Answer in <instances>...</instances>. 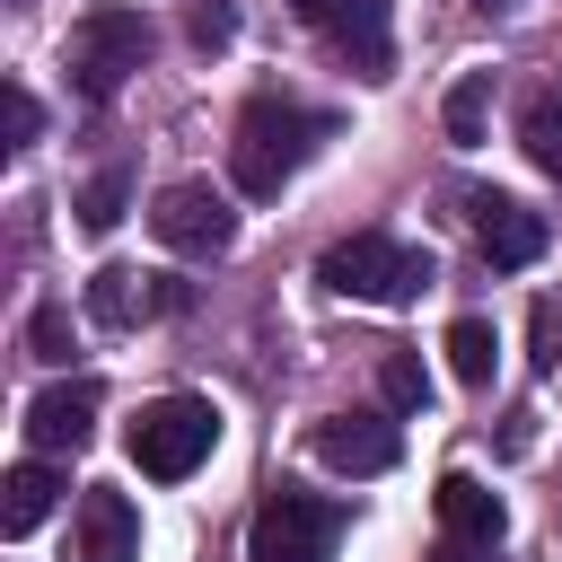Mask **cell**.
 Instances as JSON below:
<instances>
[{
  "mask_svg": "<svg viewBox=\"0 0 562 562\" xmlns=\"http://www.w3.org/2000/svg\"><path fill=\"white\" fill-rule=\"evenodd\" d=\"M483 105H492V88L483 79H457L448 88V140H483Z\"/></svg>",
  "mask_w": 562,
  "mask_h": 562,
  "instance_id": "d6986e66",
  "label": "cell"
},
{
  "mask_svg": "<svg viewBox=\"0 0 562 562\" xmlns=\"http://www.w3.org/2000/svg\"><path fill=\"white\" fill-rule=\"evenodd\" d=\"M316 281H325L334 299L404 307V299H422V290H430V255H422V246H404V237H386V228H360V237H342V246L316 263Z\"/></svg>",
  "mask_w": 562,
  "mask_h": 562,
  "instance_id": "7a4b0ae2",
  "label": "cell"
},
{
  "mask_svg": "<svg viewBox=\"0 0 562 562\" xmlns=\"http://www.w3.org/2000/svg\"><path fill=\"white\" fill-rule=\"evenodd\" d=\"M149 228H158V246H176V255H228V246H237V211H228V193H211V184H167V193L149 202Z\"/></svg>",
  "mask_w": 562,
  "mask_h": 562,
  "instance_id": "8992f818",
  "label": "cell"
},
{
  "mask_svg": "<svg viewBox=\"0 0 562 562\" xmlns=\"http://www.w3.org/2000/svg\"><path fill=\"white\" fill-rule=\"evenodd\" d=\"M465 220H474V246L501 263V272H527L536 255H544V211H527V202H509V193H465Z\"/></svg>",
  "mask_w": 562,
  "mask_h": 562,
  "instance_id": "52a82bcc",
  "label": "cell"
},
{
  "mask_svg": "<svg viewBox=\"0 0 562 562\" xmlns=\"http://www.w3.org/2000/svg\"><path fill=\"white\" fill-rule=\"evenodd\" d=\"M132 553H140V509L114 483H88L79 492V562H132Z\"/></svg>",
  "mask_w": 562,
  "mask_h": 562,
  "instance_id": "8fae6325",
  "label": "cell"
},
{
  "mask_svg": "<svg viewBox=\"0 0 562 562\" xmlns=\"http://www.w3.org/2000/svg\"><path fill=\"white\" fill-rule=\"evenodd\" d=\"M158 307H176V290H167L158 272H132V263H105V272L88 281V316H97V325H114V334H132V325H149Z\"/></svg>",
  "mask_w": 562,
  "mask_h": 562,
  "instance_id": "30bf717a",
  "label": "cell"
},
{
  "mask_svg": "<svg viewBox=\"0 0 562 562\" xmlns=\"http://www.w3.org/2000/svg\"><path fill=\"white\" fill-rule=\"evenodd\" d=\"M518 140H527V158H536L544 176H562V105H553V97H527V105H518Z\"/></svg>",
  "mask_w": 562,
  "mask_h": 562,
  "instance_id": "2e32d148",
  "label": "cell"
},
{
  "mask_svg": "<svg viewBox=\"0 0 562 562\" xmlns=\"http://www.w3.org/2000/svg\"><path fill=\"white\" fill-rule=\"evenodd\" d=\"M430 562H492V544H465V536H448V544H430Z\"/></svg>",
  "mask_w": 562,
  "mask_h": 562,
  "instance_id": "d4e9b609",
  "label": "cell"
},
{
  "mask_svg": "<svg viewBox=\"0 0 562 562\" xmlns=\"http://www.w3.org/2000/svg\"><path fill=\"white\" fill-rule=\"evenodd\" d=\"M483 9H509V0H483Z\"/></svg>",
  "mask_w": 562,
  "mask_h": 562,
  "instance_id": "484cf974",
  "label": "cell"
},
{
  "mask_svg": "<svg viewBox=\"0 0 562 562\" xmlns=\"http://www.w3.org/2000/svg\"><path fill=\"white\" fill-rule=\"evenodd\" d=\"M527 334H536L527 360H536V369H562V299H536V325H527Z\"/></svg>",
  "mask_w": 562,
  "mask_h": 562,
  "instance_id": "7402d4cb",
  "label": "cell"
},
{
  "mask_svg": "<svg viewBox=\"0 0 562 562\" xmlns=\"http://www.w3.org/2000/svg\"><path fill=\"white\" fill-rule=\"evenodd\" d=\"M123 202H132V176H123V167H105V176L79 193V220H88V228H114V220H123Z\"/></svg>",
  "mask_w": 562,
  "mask_h": 562,
  "instance_id": "ac0fdd59",
  "label": "cell"
},
{
  "mask_svg": "<svg viewBox=\"0 0 562 562\" xmlns=\"http://www.w3.org/2000/svg\"><path fill=\"white\" fill-rule=\"evenodd\" d=\"M184 35H193V44H211V53H220V44H228V35H237V9H228V0H193V18H184Z\"/></svg>",
  "mask_w": 562,
  "mask_h": 562,
  "instance_id": "44dd1931",
  "label": "cell"
},
{
  "mask_svg": "<svg viewBox=\"0 0 562 562\" xmlns=\"http://www.w3.org/2000/svg\"><path fill=\"white\" fill-rule=\"evenodd\" d=\"M0 114H9V149H26V140L44 132V114H35V97H26V88H9V97H0Z\"/></svg>",
  "mask_w": 562,
  "mask_h": 562,
  "instance_id": "603a6c76",
  "label": "cell"
},
{
  "mask_svg": "<svg viewBox=\"0 0 562 562\" xmlns=\"http://www.w3.org/2000/svg\"><path fill=\"white\" fill-rule=\"evenodd\" d=\"M439 518H448V536H465V544H501V536H509L501 492L474 483V474H439Z\"/></svg>",
  "mask_w": 562,
  "mask_h": 562,
  "instance_id": "7c38bea8",
  "label": "cell"
},
{
  "mask_svg": "<svg viewBox=\"0 0 562 562\" xmlns=\"http://www.w3.org/2000/svg\"><path fill=\"white\" fill-rule=\"evenodd\" d=\"M290 9H299L307 26H325V35H342V18H351L360 0H290Z\"/></svg>",
  "mask_w": 562,
  "mask_h": 562,
  "instance_id": "cb8c5ba5",
  "label": "cell"
},
{
  "mask_svg": "<svg viewBox=\"0 0 562 562\" xmlns=\"http://www.w3.org/2000/svg\"><path fill=\"white\" fill-rule=\"evenodd\" d=\"M378 386H386V404H395V413H422V404H430V378H422V360H413V351H386V360H378Z\"/></svg>",
  "mask_w": 562,
  "mask_h": 562,
  "instance_id": "e0dca14e",
  "label": "cell"
},
{
  "mask_svg": "<svg viewBox=\"0 0 562 562\" xmlns=\"http://www.w3.org/2000/svg\"><path fill=\"white\" fill-rule=\"evenodd\" d=\"M53 465H9V483H0V536H35L44 527V509H53Z\"/></svg>",
  "mask_w": 562,
  "mask_h": 562,
  "instance_id": "4fadbf2b",
  "label": "cell"
},
{
  "mask_svg": "<svg viewBox=\"0 0 562 562\" xmlns=\"http://www.w3.org/2000/svg\"><path fill=\"white\" fill-rule=\"evenodd\" d=\"M123 448H132V465L149 483H184L220 448V413L202 395H158V404H140V422L123 430Z\"/></svg>",
  "mask_w": 562,
  "mask_h": 562,
  "instance_id": "3957f363",
  "label": "cell"
},
{
  "mask_svg": "<svg viewBox=\"0 0 562 562\" xmlns=\"http://www.w3.org/2000/svg\"><path fill=\"white\" fill-rule=\"evenodd\" d=\"M26 351H35V360H70V316H61V307H35V316H26Z\"/></svg>",
  "mask_w": 562,
  "mask_h": 562,
  "instance_id": "ffe728a7",
  "label": "cell"
},
{
  "mask_svg": "<svg viewBox=\"0 0 562 562\" xmlns=\"http://www.w3.org/2000/svg\"><path fill=\"white\" fill-rule=\"evenodd\" d=\"M492 360H501V334H492L483 316H457V325H448V369H457L465 386H492Z\"/></svg>",
  "mask_w": 562,
  "mask_h": 562,
  "instance_id": "9a60e30c",
  "label": "cell"
},
{
  "mask_svg": "<svg viewBox=\"0 0 562 562\" xmlns=\"http://www.w3.org/2000/svg\"><path fill=\"white\" fill-rule=\"evenodd\" d=\"M316 457H325L334 474H386V465L404 457V439H395V422H378V413H334V422H316Z\"/></svg>",
  "mask_w": 562,
  "mask_h": 562,
  "instance_id": "9c48e42d",
  "label": "cell"
},
{
  "mask_svg": "<svg viewBox=\"0 0 562 562\" xmlns=\"http://www.w3.org/2000/svg\"><path fill=\"white\" fill-rule=\"evenodd\" d=\"M97 378H70V386H44L35 404H26V439L44 448V457H70V448H88L97 439Z\"/></svg>",
  "mask_w": 562,
  "mask_h": 562,
  "instance_id": "ba28073f",
  "label": "cell"
},
{
  "mask_svg": "<svg viewBox=\"0 0 562 562\" xmlns=\"http://www.w3.org/2000/svg\"><path fill=\"white\" fill-rule=\"evenodd\" d=\"M334 544H342V501L299 492V483L263 492V509L246 527V562H334Z\"/></svg>",
  "mask_w": 562,
  "mask_h": 562,
  "instance_id": "277c9868",
  "label": "cell"
},
{
  "mask_svg": "<svg viewBox=\"0 0 562 562\" xmlns=\"http://www.w3.org/2000/svg\"><path fill=\"white\" fill-rule=\"evenodd\" d=\"M316 140H334V114H307V105H290V97H255V105L237 114V140H228L237 193H246V202H272Z\"/></svg>",
  "mask_w": 562,
  "mask_h": 562,
  "instance_id": "6da1fadb",
  "label": "cell"
},
{
  "mask_svg": "<svg viewBox=\"0 0 562 562\" xmlns=\"http://www.w3.org/2000/svg\"><path fill=\"white\" fill-rule=\"evenodd\" d=\"M140 61H149V18H140V9L105 0V9H88V18L70 26V79H79V97L105 105Z\"/></svg>",
  "mask_w": 562,
  "mask_h": 562,
  "instance_id": "5b68a950",
  "label": "cell"
},
{
  "mask_svg": "<svg viewBox=\"0 0 562 562\" xmlns=\"http://www.w3.org/2000/svg\"><path fill=\"white\" fill-rule=\"evenodd\" d=\"M342 53H351V70H360V79H386V70H395V44H386V0H360V9L342 18Z\"/></svg>",
  "mask_w": 562,
  "mask_h": 562,
  "instance_id": "5bb4252c",
  "label": "cell"
}]
</instances>
